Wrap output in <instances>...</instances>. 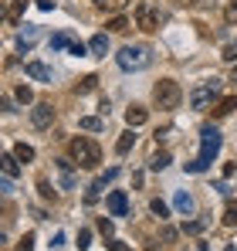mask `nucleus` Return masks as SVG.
I'll return each mask as SVG.
<instances>
[{"instance_id": "nucleus-1", "label": "nucleus", "mask_w": 237, "mask_h": 251, "mask_svg": "<svg viewBox=\"0 0 237 251\" xmlns=\"http://www.w3.org/2000/svg\"><path fill=\"white\" fill-rule=\"evenodd\" d=\"M68 153H71L75 167H81V170L98 167V160H102V150H98V143H95V139H88V136H75V139L68 143Z\"/></svg>"}, {"instance_id": "nucleus-2", "label": "nucleus", "mask_w": 237, "mask_h": 251, "mask_svg": "<svg viewBox=\"0 0 237 251\" xmlns=\"http://www.w3.org/2000/svg\"><path fill=\"white\" fill-rule=\"evenodd\" d=\"M116 61H118L122 72H142V68H149V61H153V51H149L146 44H125V48H118Z\"/></svg>"}, {"instance_id": "nucleus-3", "label": "nucleus", "mask_w": 237, "mask_h": 251, "mask_svg": "<svg viewBox=\"0 0 237 251\" xmlns=\"http://www.w3.org/2000/svg\"><path fill=\"white\" fill-rule=\"evenodd\" d=\"M153 99H156L159 109H176L180 105V99H183V88H180V82L176 78H159L156 88H153Z\"/></svg>"}, {"instance_id": "nucleus-4", "label": "nucleus", "mask_w": 237, "mask_h": 251, "mask_svg": "<svg viewBox=\"0 0 237 251\" xmlns=\"http://www.w3.org/2000/svg\"><path fill=\"white\" fill-rule=\"evenodd\" d=\"M220 88H224L220 78H203V82L190 92V105H193V109H210V102L220 95Z\"/></svg>"}, {"instance_id": "nucleus-5", "label": "nucleus", "mask_w": 237, "mask_h": 251, "mask_svg": "<svg viewBox=\"0 0 237 251\" xmlns=\"http://www.w3.org/2000/svg\"><path fill=\"white\" fill-rule=\"evenodd\" d=\"M220 143H224V139H220L217 126H203V129H200V160L210 163V160L220 153Z\"/></svg>"}, {"instance_id": "nucleus-6", "label": "nucleus", "mask_w": 237, "mask_h": 251, "mask_svg": "<svg viewBox=\"0 0 237 251\" xmlns=\"http://www.w3.org/2000/svg\"><path fill=\"white\" fill-rule=\"evenodd\" d=\"M159 24H163L159 7H153V3H139V7H136V27H142V31H159Z\"/></svg>"}, {"instance_id": "nucleus-7", "label": "nucleus", "mask_w": 237, "mask_h": 251, "mask_svg": "<svg viewBox=\"0 0 237 251\" xmlns=\"http://www.w3.org/2000/svg\"><path fill=\"white\" fill-rule=\"evenodd\" d=\"M31 123H34V129H47V126L54 123V109H51V102H34V109H31Z\"/></svg>"}, {"instance_id": "nucleus-8", "label": "nucleus", "mask_w": 237, "mask_h": 251, "mask_svg": "<svg viewBox=\"0 0 237 251\" xmlns=\"http://www.w3.org/2000/svg\"><path fill=\"white\" fill-rule=\"evenodd\" d=\"M54 173H58L61 190H71V187H75V170H71V163H68V160H58V163H54Z\"/></svg>"}, {"instance_id": "nucleus-9", "label": "nucleus", "mask_w": 237, "mask_h": 251, "mask_svg": "<svg viewBox=\"0 0 237 251\" xmlns=\"http://www.w3.org/2000/svg\"><path fill=\"white\" fill-rule=\"evenodd\" d=\"M109 214H112V217H125V214H129V197H125L122 190H112V194H109Z\"/></svg>"}, {"instance_id": "nucleus-10", "label": "nucleus", "mask_w": 237, "mask_h": 251, "mask_svg": "<svg viewBox=\"0 0 237 251\" xmlns=\"http://www.w3.org/2000/svg\"><path fill=\"white\" fill-rule=\"evenodd\" d=\"M146 119H149V112H146L142 105H129V109H125V123H129V129H136V126H142Z\"/></svg>"}, {"instance_id": "nucleus-11", "label": "nucleus", "mask_w": 237, "mask_h": 251, "mask_svg": "<svg viewBox=\"0 0 237 251\" xmlns=\"http://www.w3.org/2000/svg\"><path fill=\"white\" fill-rule=\"evenodd\" d=\"M234 109H237V95H227V99H220L210 112H213V119H224V116H231Z\"/></svg>"}, {"instance_id": "nucleus-12", "label": "nucleus", "mask_w": 237, "mask_h": 251, "mask_svg": "<svg viewBox=\"0 0 237 251\" xmlns=\"http://www.w3.org/2000/svg\"><path fill=\"white\" fill-rule=\"evenodd\" d=\"M24 72H27L31 78H38V82H51V68H47V65H41V61H27V65H24Z\"/></svg>"}, {"instance_id": "nucleus-13", "label": "nucleus", "mask_w": 237, "mask_h": 251, "mask_svg": "<svg viewBox=\"0 0 237 251\" xmlns=\"http://www.w3.org/2000/svg\"><path fill=\"white\" fill-rule=\"evenodd\" d=\"M132 143H136V132H132V129H125V132L118 136V143H116V153H118V156H125V153L132 150Z\"/></svg>"}, {"instance_id": "nucleus-14", "label": "nucleus", "mask_w": 237, "mask_h": 251, "mask_svg": "<svg viewBox=\"0 0 237 251\" xmlns=\"http://www.w3.org/2000/svg\"><path fill=\"white\" fill-rule=\"evenodd\" d=\"M173 207L180 210V214H190V210H193V197H190L187 190H180V194L173 197Z\"/></svg>"}, {"instance_id": "nucleus-15", "label": "nucleus", "mask_w": 237, "mask_h": 251, "mask_svg": "<svg viewBox=\"0 0 237 251\" xmlns=\"http://www.w3.org/2000/svg\"><path fill=\"white\" fill-rule=\"evenodd\" d=\"M24 10H27V0H14V3H10V7H7V14H3V17H7V21H10V24H17V21H21V14H24Z\"/></svg>"}, {"instance_id": "nucleus-16", "label": "nucleus", "mask_w": 237, "mask_h": 251, "mask_svg": "<svg viewBox=\"0 0 237 251\" xmlns=\"http://www.w3.org/2000/svg\"><path fill=\"white\" fill-rule=\"evenodd\" d=\"M0 163H3V176H17V173H21V167H17L21 160H17L14 153H3V160H0Z\"/></svg>"}, {"instance_id": "nucleus-17", "label": "nucleus", "mask_w": 237, "mask_h": 251, "mask_svg": "<svg viewBox=\"0 0 237 251\" xmlns=\"http://www.w3.org/2000/svg\"><path fill=\"white\" fill-rule=\"evenodd\" d=\"M88 51H92V54H109V38H105V34H95V38L88 41Z\"/></svg>"}, {"instance_id": "nucleus-18", "label": "nucleus", "mask_w": 237, "mask_h": 251, "mask_svg": "<svg viewBox=\"0 0 237 251\" xmlns=\"http://www.w3.org/2000/svg\"><path fill=\"white\" fill-rule=\"evenodd\" d=\"M125 3H129V0H95V7H102V10H109V14L125 10Z\"/></svg>"}, {"instance_id": "nucleus-19", "label": "nucleus", "mask_w": 237, "mask_h": 251, "mask_svg": "<svg viewBox=\"0 0 237 251\" xmlns=\"http://www.w3.org/2000/svg\"><path fill=\"white\" fill-rule=\"evenodd\" d=\"M14 156H17L21 163H31V160H34V150H31L27 143H17V146H14Z\"/></svg>"}, {"instance_id": "nucleus-20", "label": "nucleus", "mask_w": 237, "mask_h": 251, "mask_svg": "<svg viewBox=\"0 0 237 251\" xmlns=\"http://www.w3.org/2000/svg\"><path fill=\"white\" fill-rule=\"evenodd\" d=\"M34 38H38V27H24V31H21V51H27V48L34 44Z\"/></svg>"}, {"instance_id": "nucleus-21", "label": "nucleus", "mask_w": 237, "mask_h": 251, "mask_svg": "<svg viewBox=\"0 0 237 251\" xmlns=\"http://www.w3.org/2000/svg\"><path fill=\"white\" fill-rule=\"evenodd\" d=\"M166 167H169V153H166V150L156 153V156L149 160V170H166Z\"/></svg>"}, {"instance_id": "nucleus-22", "label": "nucleus", "mask_w": 237, "mask_h": 251, "mask_svg": "<svg viewBox=\"0 0 237 251\" xmlns=\"http://www.w3.org/2000/svg\"><path fill=\"white\" fill-rule=\"evenodd\" d=\"M149 207H153V214H156L159 221H166V217H169V204H166V201H159V197L149 204Z\"/></svg>"}, {"instance_id": "nucleus-23", "label": "nucleus", "mask_w": 237, "mask_h": 251, "mask_svg": "<svg viewBox=\"0 0 237 251\" xmlns=\"http://www.w3.org/2000/svg\"><path fill=\"white\" fill-rule=\"evenodd\" d=\"M224 224H227V227H234V224H237V201H231V204L224 207Z\"/></svg>"}, {"instance_id": "nucleus-24", "label": "nucleus", "mask_w": 237, "mask_h": 251, "mask_svg": "<svg viewBox=\"0 0 237 251\" xmlns=\"http://www.w3.org/2000/svg\"><path fill=\"white\" fill-rule=\"evenodd\" d=\"M95 82H98L95 75H85V78L75 85V92H78V95H85V92H92V88H95Z\"/></svg>"}, {"instance_id": "nucleus-25", "label": "nucleus", "mask_w": 237, "mask_h": 251, "mask_svg": "<svg viewBox=\"0 0 237 251\" xmlns=\"http://www.w3.org/2000/svg\"><path fill=\"white\" fill-rule=\"evenodd\" d=\"M14 95H17V102H24V105H27V102H34V92H31L27 85H17V92H14Z\"/></svg>"}, {"instance_id": "nucleus-26", "label": "nucleus", "mask_w": 237, "mask_h": 251, "mask_svg": "<svg viewBox=\"0 0 237 251\" xmlns=\"http://www.w3.org/2000/svg\"><path fill=\"white\" fill-rule=\"evenodd\" d=\"M38 190H41V197H44V201H54V197H58V194H54V187H51L47 180H38Z\"/></svg>"}, {"instance_id": "nucleus-27", "label": "nucleus", "mask_w": 237, "mask_h": 251, "mask_svg": "<svg viewBox=\"0 0 237 251\" xmlns=\"http://www.w3.org/2000/svg\"><path fill=\"white\" fill-rule=\"evenodd\" d=\"M51 48H54V51H61V48H71V38H68V34H54V38H51Z\"/></svg>"}, {"instance_id": "nucleus-28", "label": "nucleus", "mask_w": 237, "mask_h": 251, "mask_svg": "<svg viewBox=\"0 0 237 251\" xmlns=\"http://www.w3.org/2000/svg\"><path fill=\"white\" fill-rule=\"evenodd\" d=\"M78 126H81V129H92V132H98V129H102V119H95V116H85Z\"/></svg>"}, {"instance_id": "nucleus-29", "label": "nucleus", "mask_w": 237, "mask_h": 251, "mask_svg": "<svg viewBox=\"0 0 237 251\" xmlns=\"http://www.w3.org/2000/svg\"><path fill=\"white\" fill-rule=\"evenodd\" d=\"M116 176H118V167H112V170H105V173H102V176H98L95 183H98V187H105V183H112Z\"/></svg>"}, {"instance_id": "nucleus-30", "label": "nucleus", "mask_w": 237, "mask_h": 251, "mask_svg": "<svg viewBox=\"0 0 237 251\" xmlns=\"http://www.w3.org/2000/svg\"><path fill=\"white\" fill-rule=\"evenodd\" d=\"M207 167H210V163H203V160L197 156V160H190V163H187V173H203Z\"/></svg>"}, {"instance_id": "nucleus-31", "label": "nucleus", "mask_w": 237, "mask_h": 251, "mask_svg": "<svg viewBox=\"0 0 237 251\" xmlns=\"http://www.w3.org/2000/svg\"><path fill=\"white\" fill-rule=\"evenodd\" d=\"M14 251H34V234H24V238H21V245H17Z\"/></svg>"}, {"instance_id": "nucleus-32", "label": "nucleus", "mask_w": 237, "mask_h": 251, "mask_svg": "<svg viewBox=\"0 0 237 251\" xmlns=\"http://www.w3.org/2000/svg\"><path fill=\"white\" fill-rule=\"evenodd\" d=\"M220 58H224V61H237V41H231V44H227Z\"/></svg>"}, {"instance_id": "nucleus-33", "label": "nucleus", "mask_w": 237, "mask_h": 251, "mask_svg": "<svg viewBox=\"0 0 237 251\" xmlns=\"http://www.w3.org/2000/svg\"><path fill=\"white\" fill-rule=\"evenodd\" d=\"M125 27H129L125 17H112V21H109V31H125Z\"/></svg>"}, {"instance_id": "nucleus-34", "label": "nucleus", "mask_w": 237, "mask_h": 251, "mask_svg": "<svg viewBox=\"0 0 237 251\" xmlns=\"http://www.w3.org/2000/svg\"><path fill=\"white\" fill-rule=\"evenodd\" d=\"M98 231H102L105 238H112V221H109V217H98Z\"/></svg>"}, {"instance_id": "nucleus-35", "label": "nucleus", "mask_w": 237, "mask_h": 251, "mask_svg": "<svg viewBox=\"0 0 237 251\" xmlns=\"http://www.w3.org/2000/svg\"><path fill=\"white\" fill-rule=\"evenodd\" d=\"M203 227H207V221H190V224H187V234H200Z\"/></svg>"}, {"instance_id": "nucleus-36", "label": "nucleus", "mask_w": 237, "mask_h": 251, "mask_svg": "<svg viewBox=\"0 0 237 251\" xmlns=\"http://www.w3.org/2000/svg\"><path fill=\"white\" fill-rule=\"evenodd\" d=\"M88 241H92V231H78V248H88Z\"/></svg>"}, {"instance_id": "nucleus-37", "label": "nucleus", "mask_w": 237, "mask_h": 251, "mask_svg": "<svg viewBox=\"0 0 237 251\" xmlns=\"http://www.w3.org/2000/svg\"><path fill=\"white\" fill-rule=\"evenodd\" d=\"M68 51H71V54H78V58H81V54H85V44H81V41H71V48H68Z\"/></svg>"}, {"instance_id": "nucleus-38", "label": "nucleus", "mask_w": 237, "mask_h": 251, "mask_svg": "<svg viewBox=\"0 0 237 251\" xmlns=\"http://www.w3.org/2000/svg\"><path fill=\"white\" fill-rule=\"evenodd\" d=\"M109 251H132V248H125L122 241H116V238H112V241H109Z\"/></svg>"}, {"instance_id": "nucleus-39", "label": "nucleus", "mask_w": 237, "mask_h": 251, "mask_svg": "<svg viewBox=\"0 0 237 251\" xmlns=\"http://www.w3.org/2000/svg\"><path fill=\"white\" fill-rule=\"evenodd\" d=\"M227 21H231V24H234V21H237V0H234V3H231V7H227Z\"/></svg>"}, {"instance_id": "nucleus-40", "label": "nucleus", "mask_w": 237, "mask_h": 251, "mask_svg": "<svg viewBox=\"0 0 237 251\" xmlns=\"http://www.w3.org/2000/svg\"><path fill=\"white\" fill-rule=\"evenodd\" d=\"M193 251H207V245H203V241H197V245H193Z\"/></svg>"}, {"instance_id": "nucleus-41", "label": "nucleus", "mask_w": 237, "mask_h": 251, "mask_svg": "<svg viewBox=\"0 0 237 251\" xmlns=\"http://www.w3.org/2000/svg\"><path fill=\"white\" fill-rule=\"evenodd\" d=\"M176 3H180V7H187V3H193V0H176Z\"/></svg>"}, {"instance_id": "nucleus-42", "label": "nucleus", "mask_w": 237, "mask_h": 251, "mask_svg": "<svg viewBox=\"0 0 237 251\" xmlns=\"http://www.w3.org/2000/svg\"><path fill=\"white\" fill-rule=\"evenodd\" d=\"M231 78H234V82H237V65H234V72H231Z\"/></svg>"}, {"instance_id": "nucleus-43", "label": "nucleus", "mask_w": 237, "mask_h": 251, "mask_svg": "<svg viewBox=\"0 0 237 251\" xmlns=\"http://www.w3.org/2000/svg\"><path fill=\"white\" fill-rule=\"evenodd\" d=\"M227 251H237V241H234V245H227Z\"/></svg>"}]
</instances>
